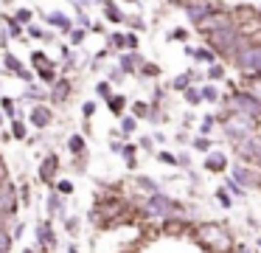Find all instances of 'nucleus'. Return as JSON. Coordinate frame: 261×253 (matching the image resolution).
<instances>
[{
    "label": "nucleus",
    "mask_w": 261,
    "mask_h": 253,
    "mask_svg": "<svg viewBox=\"0 0 261 253\" xmlns=\"http://www.w3.org/2000/svg\"><path fill=\"white\" fill-rule=\"evenodd\" d=\"M197 236L208 245V248H214L216 253H227L230 248H233V242H230V236H227L225 228H219V225H200L197 228Z\"/></svg>",
    "instance_id": "f257e3e1"
},
{
    "label": "nucleus",
    "mask_w": 261,
    "mask_h": 253,
    "mask_svg": "<svg viewBox=\"0 0 261 253\" xmlns=\"http://www.w3.org/2000/svg\"><path fill=\"white\" fill-rule=\"evenodd\" d=\"M233 62H236L239 70H244V73H250V76H261V45L247 42V45L233 57Z\"/></svg>",
    "instance_id": "f03ea898"
},
{
    "label": "nucleus",
    "mask_w": 261,
    "mask_h": 253,
    "mask_svg": "<svg viewBox=\"0 0 261 253\" xmlns=\"http://www.w3.org/2000/svg\"><path fill=\"white\" fill-rule=\"evenodd\" d=\"M143 214L152 219H169L171 214H180V206L174 203V200H169L166 194H152L146 200V206H143Z\"/></svg>",
    "instance_id": "7ed1b4c3"
},
{
    "label": "nucleus",
    "mask_w": 261,
    "mask_h": 253,
    "mask_svg": "<svg viewBox=\"0 0 261 253\" xmlns=\"http://www.w3.org/2000/svg\"><path fill=\"white\" fill-rule=\"evenodd\" d=\"M225 132L227 138H233V144L241 138H250V135H256V124H253V118H247V115H227L225 118Z\"/></svg>",
    "instance_id": "20e7f679"
},
{
    "label": "nucleus",
    "mask_w": 261,
    "mask_h": 253,
    "mask_svg": "<svg viewBox=\"0 0 261 253\" xmlns=\"http://www.w3.org/2000/svg\"><path fill=\"white\" fill-rule=\"evenodd\" d=\"M230 110L239 115H247V118H259L261 115V102H256L247 90H236L230 96Z\"/></svg>",
    "instance_id": "39448f33"
},
{
    "label": "nucleus",
    "mask_w": 261,
    "mask_h": 253,
    "mask_svg": "<svg viewBox=\"0 0 261 253\" xmlns=\"http://www.w3.org/2000/svg\"><path fill=\"white\" fill-rule=\"evenodd\" d=\"M182 9L188 12V20H191L197 28L202 23H208L216 12H222V6H214V3H182Z\"/></svg>",
    "instance_id": "423d86ee"
},
{
    "label": "nucleus",
    "mask_w": 261,
    "mask_h": 253,
    "mask_svg": "<svg viewBox=\"0 0 261 253\" xmlns=\"http://www.w3.org/2000/svg\"><path fill=\"white\" fill-rule=\"evenodd\" d=\"M14 211H17V191H14L12 183H3L0 186V219L3 222L12 219Z\"/></svg>",
    "instance_id": "0eeeda50"
},
{
    "label": "nucleus",
    "mask_w": 261,
    "mask_h": 253,
    "mask_svg": "<svg viewBox=\"0 0 261 253\" xmlns=\"http://www.w3.org/2000/svg\"><path fill=\"white\" fill-rule=\"evenodd\" d=\"M233 183H239L241 189H259L261 186V174L253 172V169H247V166H239L233 169Z\"/></svg>",
    "instance_id": "6e6552de"
},
{
    "label": "nucleus",
    "mask_w": 261,
    "mask_h": 253,
    "mask_svg": "<svg viewBox=\"0 0 261 253\" xmlns=\"http://www.w3.org/2000/svg\"><path fill=\"white\" fill-rule=\"evenodd\" d=\"M28 121H31V126H37V129H48V124L54 121V113L48 110V104H34L31 113H28Z\"/></svg>",
    "instance_id": "1a4fd4ad"
},
{
    "label": "nucleus",
    "mask_w": 261,
    "mask_h": 253,
    "mask_svg": "<svg viewBox=\"0 0 261 253\" xmlns=\"http://www.w3.org/2000/svg\"><path fill=\"white\" fill-rule=\"evenodd\" d=\"M70 90H73V84H70V79H65V76H59L57 79V84L51 87V93H48V99L54 104H65L68 102V96H70Z\"/></svg>",
    "instance_id": "9d476101"
},
{
    "label": "nucleus",
    "mask_w": 261,
    "mask_h": 253,
    "mask_svg": "<svg viewBox=\"0 0 261 253\" xmlns=\"http://www.w3.org/2000/svg\"><path fill=\"white\" fill-rule=\"evenodd\" d=\"M118 68H121V73H138V70L143 68V57H141V54H135V51L121 54V59H118Z\"/></svg>",
    "instance_id": "9b49d317"
},
{
    "label": "nucleus",
    "mask_w": 261,
    "mask_h": 253,
    "mask_svg": "<svg viewBox=\"0 0 261 253\" xmlns=\"http://www.w3.org/2000/svg\"><path fill=\"white\" fill-rule=\"evenodd\" d=\"M57 169H59V158L51 152L45 161L40 163V180L42 183H54V177H57Z\"/></svg>",
    "instance_id": "f8f14e48"
},
{
    "label": "nucleus",
    "mask_w": 261,
    "mask_h": 253,
    "mask_svg": "<svg viewBox=\"0 0 261 253\" xmlns=\"http://www.w3.org/2000/svg\"><path fill=\"white\" fill-rule=\"evenodd\" d=\"M42 20H45L48 25H54V28H59V31H65V34H70V31H73V23H70V17H68V14H62V12L42 14Z\"/></svg>",
    "instance_id": "ddd939ff"
},
{
    "label": "nucleus",
    "mask_w": 261,
    "mask_h": 253,
    "mask_svg": "<svg viewBox=\"0 0 261 253\" xmlns=\"http://www.w3.org/2000/svg\"><path fill=\"white\" fill-rule=\"evenodd\" d=\"M37 239H40V248H42V251H48V248H54V228H51V225H48V222H40V225H37Z\"/></svg>",
    "instance_id": "4468645a"
},
{
    "label": "nucleus",
    "mask_w": 261,
    "mask_h": 253,
    "mask_svg": "<svg viewBox=\"0 0 261 253\" xmlns=\"http://www.w3.org/2000/svg\"><path fill=\"white\" fill-rule=\"evenodd\" d=\"M205 169H208V172H225V169H227V158L222 155V152H214V155H208V158H205Z\"/></svg>",
    "instance_id": "2eb2a0df"
},
{
    "label": "nucleus",
    "mask_w": 261,
    "mask_h": 253,
    "mask_svg": "<svg viewBox=\"0 0 261 253\" xmlns=\"http://www.w3.org/2000/svg\"><path fill=\"white\" fill-rule=\"evenodd\" d=\"M0 20L9 25V37H12V40H25V37H23V34H25V28L17 23L14 17H9V14H0Z\"/></svg>",
    "instance_id": "dca6fc26"
},
{
    "label": "nucleus",
    "mask_w": 261,
    "mask_h": 253,
    "mask_svg": "<svg viewBox=\"0 0 261 253\" xmlns=\"http://www.w3.org/2000/svg\"><path fill=\"white\" fill-rule=\"evenodd\" d=\"M185 51H188L197 62H208V65H214L216 62V54L214 51H208V48H185Z\"/></svg>",
    "instance_id": "f3484780"
},
{
    "label": "nucleus",
    "mask_w": 261,
    "mask_h": 253,
    "mask_svg": "<svg viewBox=\"0 0 261 253\" xmlns=\"http://www.w3.org/2000/svg\"><path fill=\"white\" fill-rule=\"evenodd\" d=\"M45 208H48V217H62V214H65V211H62V197L59 194H48Z\"/></svg>",
    "instance_id": "a211bd4d"
},
{
    "label": "nucleus",
    "mask_w": 261,
    "mask_h": 253,
    "mask_svg": "<svg viewBox=\"0 0 261 253\" xmlns=\"http://www.w3.org/2000/svg\"><path fill=\"white\" fill-rule=\"evenodd\" d=\"M104 17L110 20V23H124L126 17L121 12V6H115V3H104Z\"/></svg>",
    "instance_id": "6ab92c4d"
},
{
    "label": "nucleus",
    "mask_w": 261,
    "mask_h": 253,
    "mask_svg": "<svg viewBox=\"0 0 261 253\" xmlns=\"http://www.w3.org/2000/svg\"><path fill=\"white\" fill-rule=\"evenodd\" d=\"M31 65H34L37 70H42V68H51V65H54V59L48 57L45 51H34V54H31Z\"/></svg>",
    "instance_id": "aec40b11"
},
{
    "label": "nucleus",
    "mask_w": 261,
    "mask_h": 253,
    "mask_svg": "<svg viewBox=\"0 0 261 253\" xmlns=\"http://www.w3.org/2000/svg\"><path fill=\"white\" fill-rule=\"evenodd\" d=\"M37 76H40V79L45 82L48 87H54V84H57V65H51V68H42V70H37Z\"/></svg>",
    "instance_id": "412c9836"
},
{
    "label": "nucleus",
    "mask_w": 261,
    "mask_h": 253,
    "mask_svg": "<svg viewBox=\"0 0 261 253\" xmlns=\"http://www.w3.org/2000/svg\"><path fill=\"white\" fill-rule=\"evenodd\" d=\"M3 65H6V70H12L14 76H17V73L23 70V62H20V59L14 57V54H9V51L3 54Z\"/></svg>",
    "instance_id": "4be33fe9"
},
{
    "label": "nucleus",
    "mask_w": 261,
    "mask_h": 253,
    "mask_svg": "<svg viewBox=\"0 0 261 253\" xmlns=\"http://www.w3.org/2000/svg\"><path fill=\"white\" fill-rule=\"evenodd\" d=\"M68 149H70V155H84V135H70Z\"/></svg>",
    "instance_id": "5701e85b"
},
{
    "label": "nucleus",
    "mask_w": 261,
    "mask_h": 253,
    "mask_svg": "<svg viewBox=\"0 0 261 253\" xmlns=\"http://www.w3.org/2000/svg\"><path fill=\"white\" fill-rule=\"evenodd\" d=\"M124 104H126L124 96H110V99H107V107H110V113H113V115L124 113Z\"/></svg>",
    "instance_id": "b1692460"
},
{
    "label": "nucleus",
    "mask_w": 261,
    "mask_h": 253,
    "mask_svg": "<svg viewBox=\"0 0 261 253\" xmlns=\"http://www.w3.org/2000/svg\"><path fill=\"white\" fill-rule=\"evenodd\" d=\"M0 113H3V115H9V118H14V115H17L14 99H9V96H0Z\"/></svg>",
    "instance_id": "393cba45"
},
{
    "label": "nucleus",
    "mask_w": 261,
    "mask_h": 253,
    "mask_svg": "<svg viewBox=\"0 0 261 253\" xmlns=\"http://www.w3.org/2000/svg\"><path fill=\"white\" fill-rule=\"evenodd\" d=\"M14 20L23 25V28H28L31 20H34V12H31V9H17V12H14Z\"/></svg>",
    "instance_id": "a878e982"
},
{
    "label": "nucleus",
    "mask_w": 261,
    "mask_h": 253,
    "mask_svg": "<svg viewBox=\"0 0 261 253\" xmlns=\"http://www.w3.org/2000/svg\"><path fill=\"white\" fill-rule=\"evenodd\" d=\"M25 34L31 37V40H51V34H48L42 25H28V28H25Z\"/></svg>",
    "instance_id": "bb28decb"
},
{
    "label": "nucleus",
    "mask_w": 261,
    "mask_h": 253,
    "mask_svg": "<svg viewBox=\"0 0 261 253\" xmlns=\"http://www.w3.org/2000/svg\"><path fill=\"white\" fill-rule=\"evenodd\" d=\"M12 245H14L12 233H9L6 228H0V253H9L12 251Z\"/></svg>",
    "instance_id": "cd10ccee"
},
{
    "label": "nucleus",
    "mask_w": 261,
    "mask_h": 253,
    "mask_svg": "<svg viewBox=\"0 0 261 253\" xmlns=\"http://www.w3.org/2000/svg\"><path fill=\"white\" fill-rule=\"evenodd\" d=\"M25 135H28V129H25L23 121H12V138L14 141H25Z\"/></svg>",
    "instance_id": "c85d7f7f"
},
{
    "label": "nucleus",
    "mask_w": 261,
    "mask_h": 253,
    "mask_svg": "<svg viewBox=\"0 0 261 253\" xmlns=\"http://www.w3.org/2000/svg\"><path fill=\"white\" fill-rule=\"evenodd\" d=\"M135 152H138L135 144H126L124 149H121V155L126 158V166H129V169H135Z\"/></svg>",
    "instance_id": "c756f323"
},
{
    "label": "nucleus",
    "mask_w": 261,
    "mask_h": 253,
    "mask_svg": "<svg viewBox=\"0 0 261 253\" xmlns=\"http://www.w3.org/2000/svg\"><path fill=\"white\" fill-rule=\"evenodd\" d=\"M135 129H138V121L132 118V115H124V118H121V132L129 135V132H135Z\"/></svg>",
    "instance_id": "7c9ffc66"
},
{
    "label": "nucleus",
    "mask_w": 261,
    "mask_h": 253,
    "mask_svg": "<svg viewBox=\"0 0 261 253\" xmlns=\"http://www.w3.org/2000/svg\"><path fill=\"white\" fill-rule=\"evenodd\" d=\"M188 82H191V73H182V76H177V79L171 82V87H174V90H188Z\"/></svg>",
    "instance_id": "2f4dec72"
},
{
    "label": "nucleus",
    "mask_w": 261,
    "mask_h": 253,
    "mask_svg": "<svg viewBox=\"0 0 261 253\" xmlns=\"http://www.w3.org/2000/svg\"><path fill=\"white\" fill-rule=\"evenodd\" d=\"M146 115H149L146 102H135V104H132V118H135V121H138V118H146Z\"/></svg>",
    "instance_id": "473e14b6"
},
{
    "label": "nucleus",
    "mask_w": 261,
    "mask_h": 253,
    "mask_svg": "<svg viewBox=\"0 0 261 253\" xmlns=\"http://www.w3.org/2000/svg\"><path fill=\"white\" fill-rule=\"evenodd\" d=\"M84 37H87L84 28H73V31L68 34V40H70V45H81V42H84Z\"/></svg>",
    "instance_id": "72a5a7b5"
},
{
    "label": "nucleus",
    "mask_w": 261,
    "mask_h": 253,
    "mask_svg": "<svg viewBox=\"0 0 261 253\" xmlns=\"http://www.w3.org/2000/svg\"><path fill=\"white\" fill-rule=\"evenodd\" d=\"M110 48H115V51H121V48H126V34H110Z\"/></svg>",
    "instance_id": "f704fd0d"
},
{
    "label": "nucleus",
    "mask_w": 261,
    "mask_h": 253,
    "mask_svg": "<svg viewBox=\"0 0 261 253\" xmlns=\"http://www.w3.org/2000/svg\"><path fill=\"white\" fill-rule=\"evenodd\" d=\"M57 194H59V197L73 194V183H70V180H59V183H57Z\"/></svg>",
    "instance_id": "c9c22d12"
},
{
    "label": "nucleus",
    "mask_w": 261,
    "mask_h": 253,
    "mask_svg": "<svg viewBox=\"0 0 261 253\" xmlns=\"http://www.w3.org/2000/svg\"><path fill=\"white\" fill-rule=\"evenodd\" d=\"M23 96H28V99H37V102H40V99H48V93H42L40 87H34V84H28V90H23Z\"/></svg>",
    "instance_id": "e433bc0d"
},
{
    "label": "nucleus",
    "mask_w": 261,
    "mask_h": 253,
    "mask_svg": "<svg viewBox=\"0 0 261 253\" xmlns=\"http://www.w3.org/2000/svg\"><path fill=\"white\" fill-rule=\"evenodd\" d=\"M200 93H202V99H205V102H216V99H219V93H216L214 84H205V87H202Z\"/></svg>",
    "instance_id": "4c0bfd02"
},
{
    "label": "nucleus",
    "mask_w": 261,
    "mask_h": 253,
    "mask_svg": "<svg viewBox=\"0 0 261 253\" xmlns=\"http://www.w3.org/2000/svg\"><path fill=\"white\" fill-rule=\"evenodd\" d=\"M185 102L197 107V104L202 102V93H200V90H194V87H188V90H185Z\"/></svg>",
    "instance_id": "58836bf2"
},
{
    "label": "nucleus",
    "mask_w": 261,
    "mask_h": 253,
    "mask_svg": "<svg viewBox=\"0 0 261 253\" xmlns=\"http://www.w3.org/2000/svg\"><path fill=\"white\" fill-rule=\"evenodd\" d=\"M222 76H225V68H222V65H211V68H208V79H222Z\"/></svg>",
    "instance_id": "ea45409f"
},
{
    "label": "nucleus",
    "mask_w": 261,
    "mask_h": 253,
    "mask_svg": "<svg viewBox=\"0 0 261 253\" xmlns=\"http://www.w3.org/2000/svg\"><path fill=\"white\" fill-rule=\"evenodd\" d=\"M96 93H99L101 99H110V96H113V93H110V82H99V84H96Z\"/></svg>",
    "instance_id": "a19ab883"
},
{
    "label": "nucleus",
    "mask_w": 261,
    "mask_h": 253,
    "mask_svg": "<svg viewBox=\"0 0 261 253\" xmlns=\"http://www.w3.org/2000/svg\"><path fill=\"white\" fill-rule=\"evenodd\" d=\"M214 129V115H205V121H202V126H200V132H202V138L208 135Z\"/></svg>",
    "instance_id": "79ce46f5"
},
{
    "label": "nucleus",
    "mask_w": 261,
    "mask_h": 253,
    "mask_svg": "<svg viewBox=\"0 0 261 253\" xmlns=\"http://www.w3.org/2000/svg\"><path fill=\"white\" fill-rule=\"evenodd\" d=\"M194 149L208 152V149H211V141H208V138H194Z\"/></svg>",
    "instance_id": "37998d69"
},
{
    "label": "nucleus",
    "mask_w": 261,
    "mask_h": 253,
    "mask_svg": "<svg viewBox=\"0 0 261 253\" xmlns=\"http://www.w3.org/2000/svg\"><path fill=\"white\" fill-rule=\"evenodd\" d=\"M121 79H124L121 68H113V70H110V79H107V82H110V84H121Z\"/></svg>",
    "instance_id": "c03bdc74"
},
{
    "label": "nucleus",
    "mask_w": 261,
    "mask_h": 253,
    "mask_svg": "<svg viewBox=\"0 0 261 253\" xmlns=\"http://www.w3.org/2000/svg\"><path fill=\"white\" fill-rule=\"evenodd\" d=\"M17 197H20V200H23L25 206H28V203H31V189H28V183H23V186H20V194H17Z\"/></svg>",
    "instance_id": "a18cd8bd"
},
{
    "label": "nucleus",
    "mask_w": 261,
    "mask_h": 253,
    "mask_svg": "<svg viewBox=\"0 0 261 253\" xmlns=\"http://www.w3.org/2000/svg\"><path fill=\"white\" fill-rule=\"evenodd\" d=\"M171 40H177V42H185V40H188V31H185V28H174V31H171Z\"/></svg>",
    "instance_id": "49530a36"
},
{
    "label": "nucleus",
    "mask_w": 261,
    "mask_h": 253,
    "mask_svg": "<svg viewBox=\"0 0 261 253\" xmlns=\"http://www.w3.org/2000/svg\"><path fill=\"white\" fill-rule=\"evenodd\" d=\"M227 191H230V194H236V197H244V189H241L239 183H233V180H227Z\"/></svg>",
    "instance_id": "de8ad7c7"
},
{
    "label": "nucleus",
    "mask_w": 261,
    "mask_h": 253,
    "mask_svg": "<svg viewBox=\"0 0 261 253\" xmlns=\"http://www.w3.org/2000/svg\"><path fill=\"white\" fill-rule=\"evenodd\" d=\"M141 73H143V76H158V73H160V68H158V65H146V62H143V68H141Z\"/></svg>",
    "instance_id": "09e8293b"
},
{
    "label": "nucleus",
    "mask_w": 261,
    "mask_h": 253,
    "mask_svg": "<svg viewBox=\"0 0 261 253\" xmlns=\"http://www.w3.org/2000/svg\"><path fill=\"white\" fill-rule=\"evenodd\" d=\"M65 228H68L70 233H76V231H79V219H76V217H65Z\"/></svg>",
    "instance_id": "8fccbe9b"
},
{
    "label": "nucleus",
    "mask_w": 261,
    "mask_h": 253,
    "mask_svg": "<svg viewBox=\"0 0 261 253\" xmlns=\"http://www.w3.org/2000/svg\"><path fill=\"white\" fill-rule=\"evenodd\" d=\"M250 96H253V99H256V102H261V82H253V84H250Z\"/></svg>",
    "instance_id": "3c124183"
},
{
    "label": "nucleus",
    "mask_w": 261,
    "mask_h": 253,
    "mask_svg": "<svg viewBox=\"0 0 261 253\" xmlns=\"http://www.w3.org/2000/svg\"><path fill=\"white\" fill-rule=\"evenodd\" d=\"M158 158H160V161H163V163H169V166H177V158H174L171 152H160Z\"/></svg>",
    "instance_id": "603ef678"
},
{
    "label": "nucleus",
    "mask_w": 261,
    "mask_h": 253,
    "mask_svg": "<svg viewBox=\"0 0 261 253\" xmlns=\"http://www.w3.org/2000/svg\"><path fill=\"white\" fill-rule=\"evenodd\" d=\"M216 197H219V203H222L225 208H230V206H233V200L227 197V191H225V189H222V191H216Z\"/></svg>",
    "instance_id": "864d4df0"
},
{
    "label": "nucleus",
    "mask_w": 261,
    "mask_h": 253,
    "mask_svg": "<svg viewBox=\"0 0 261 253\" xmlns=\"http://www.w3.org/2000/svg\"><path fill=\"white\" fill-rule=\"evenodd\" d=\"M81 113H84V118H90V115L96 113V102H84V107H81Z\"/></svg>",
    "instance_id": "5fc2aeb1"
},
{
    "label": "nucleus",
    "mask_w": 261,
    "mask_h": 253,
    "mask_svg": "<svg viewBox=\"0 0 261 253\" xmlns=\"http://www.w3.org/2000/svg\"><path fill=\"white\" fill-rule=\"evenodd\" d=\"M3 183H9V169H6V163L0 161V186Z\"/></svg>",
    "instance_id": "6e6d98bb"
},
{
    "label": "nucleus",
    "mask_w": 261,
    "mask_h": 253,
    "mask_svg": "<svg viewBox=\"0 0 261 253\" xmlns=\"http://www.w3.org/2000/svg\"><path fill=\"white\" fill-rule=\"evenodd\" d=\"M126 48H129V51L138 48V34H126Z\"/></svg>",
    "instance_id": "4d7b16f0"
},
{
    "label": "nucleus",
    "mask_w": 261,
    "mask_h": 253,
    "mask_svg": "<svg viewBox=\"0 0 261 253\" xmlns=\"http://www.w3.org/2000/svg\"><path fill=\"white\" fill-rule=\"evenodd\" d=\"M141 147H143V149H152V138H141Z\"/></svg>",
    "instance_id": "13d9d810"
},
{
    "label": "nucleus",
    "mask_w": 261,
    "mask_h": 253,
    "mask_svg": "<svg viewBox=\"0 0 261 253\" xmlns=\"http://www.w3.org/2000/svg\"><path fill=\"white\" fill-rule=\"evenodd\" d=\"M68 253H79V248H73V245H70V248H68Z\"/></svg>",
    "instance_id": "bf43d9fd"
},
{
    "label": "nucleus",
    "mask_w": 261,
    "mask_h": 253,
    "mask_svg": "<svg viewBox=\"0 0 261 253\" xmlns=\"http://www.w3.org/2000/svg\"><path fill=\"white\" fill-rule=\"evenodd\" d=\"M23 253H34V251H31V248H23Z\"/></svg>",
    "instance_id": "052dcab7"
},
{
    "label": "nucleus",
    "mask_w": 261,
    "mask_h": 253,
    "mask_svg": "<svg viewBox=\"0 0 261 253\" xmlns=\"http://www.w3.org/2000/svg\"><path fill=\"white\" fill-rule=\"evenodd\" d=\"M0 129H3V113H0Z\"/></svg>",
    "instance_id": "680f3d73"
},
{
    "label": "nucleus",
    "mask_w": 261,
    "mask_h": 253,
    "mask_svg": "<svg viewBox=\"0 0 261 253\" xmlns=\"http://www.w3.org/2000/svg\"><path fill=\"white\" fill-rule=\"evenodd\" d=\"M259 248H261V239H259Z\"/></svg>",
    "instance_id": "e2e57ef3"
}]
</instances>
